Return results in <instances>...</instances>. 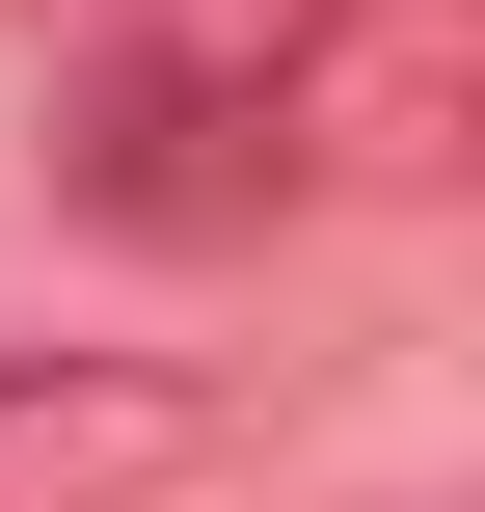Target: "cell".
Instances as JSON below:
<instances>
[{
    "label": "cell",
    "instance_id": "obj_1",
    "mask_svg": "<svg viewBox=\"0 0 485 512\" xmlns=\"http://www.w3.org/2000/svg\"><path fill=\"white\" fill-rule=\"evenodd\" d=\"M270 189H297V135H270L243 54H135V27H108V54L54 81V216H108V243H243Z\"/></svg>",
    "mask_w": 485,
    "mask_h": 512
},
{
    "label": "cell",
    "instance_id": "obj_2",
    "mask_svg": "<svg viewBox=\"0 0 485 512\" xmlns=\"http://www.w3.org/2000/svg\"><path fill=\"white\" fill-rule=\"evenodd\" d=\"M216 459L189 351H0V512H162Z\"/></svg>",
    "mask_w": 485,
    "mask_h": 512
}]
</instances>
